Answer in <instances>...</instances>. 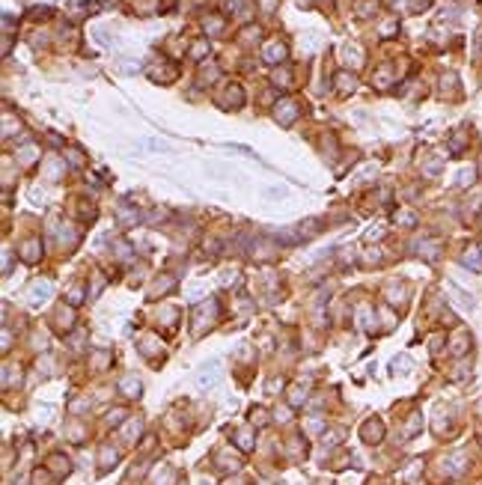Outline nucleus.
I'll return each instance as SVG.
<instances>
[{"label": "nucleus", "instance_id": "5", "mask_svg": "<svg viewBox=\"0 0 482 485\" xmlns=\"http://www.w3.org/2000/svg\"><path fill=\"white\" fill-rule=\"evenodd\" d=\"M280 110H283V113H280V122H283V125H289L292 119H295V113H298V107H295L292 101H283V107H280Z\"/></svg>", "mask_w": 482, "mask_h": 485}, {"label": "nucleus", "instance_id": "3", "mask_svg": "<svg viewBox=\"0 0 482 485\" xmlns=\"http://www.w3.org/2000/svg\"><path fill=\"white\" fill-rule=\"evenodd\" d=\"M283 57H286V48H283V45H271V48L265 51V60H268V63H280Z\"/></svg>", "mask_w": 482, "mask_h": 485}, {"label": "nucleus", "instance_id": "6", "mask_svg": "<svg viewBox=\"0 0 482 485\" xmlns=\"http://www.w3.org/2000/svg\"><path fill=\"white\" fill-rule=\"evenodd\" d=\"M48 295H51V286H48V283H42V286H36V289H33V304H42L39 298H48Z\"/></svg>", "mask_w": 482, "mask_h": 485}, {"label": "nucleus", "instance_id": "4", "mask_svg": "<svg viewBox=\"0 0 482 485\" xmlns=\"http://www.w3.org/2000/svg\"><path fill=\"white\" fill-rule=\"evenodd\" d=\"M21 250H24V259H27V262H36V259H39V253H42L39 241H27V244H24Z\"/></svg>", "mask_w": 482, "mask_h": 485}, {"label": "nucleus", "instance_id": "1", "mask_svg": "<svg viewBox=\"0 0 482 485\" xmlns=\"http://www.w3.org/2000/svg\"><path fill=\"white\" fill-rule=\"evenodd\" d=\"M221 375H224V363L215 357V360H209L202 369H199V375H196V381H199V387H215L218 381H221Z\"/></svg>", "mask_w": 482, "mask_h": 485}, {"label": "nucleus", "instance_id": "2", "mask_svg": "<svg viewBox=\"0 0 482 485\" xmlns=\"http://www.w3.org/2000/svg\"><path fill=\"white\" fill-rule=\"evenodd\" d=\"M467 268H473V271H482V256H479V250L476 247H470L467 253H464V259H461Z\"/></svg>", "mask_w": 482, "mask_h": 485}]
</instances>
